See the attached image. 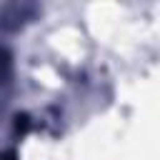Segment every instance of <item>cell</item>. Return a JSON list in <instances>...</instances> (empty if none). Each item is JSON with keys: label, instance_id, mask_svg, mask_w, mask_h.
<instances>
[{"label": "cell", "instance_id": "1", "mask_svg": "<svg viewBox=\"0 0 160 160\" xmlns=\"http://www.w3.org/2000/svg\"><path fill=\"white\" fill-rule=\"evenodd\" d=\"M8 72H10V58L5 50H0V82L8 78Z\"/></svg>", "mask_w": 160, "mask_h": 160}, {"label": "cell", "instance_id": "2", "mask_svg": "<svg viewBox=\"0 0 160 160\" xmlns=\"http://www.w3.org/2000/svg\"><path fill=\"white\" fill-rule=\"evenodd\" d=\"M15 120H18V122H15V125H18V130H20V132H28V128H30L28 118H25V115H18Z\"/></svg>", "mask_w": 160, "mask_h": 160}]
</instances>
